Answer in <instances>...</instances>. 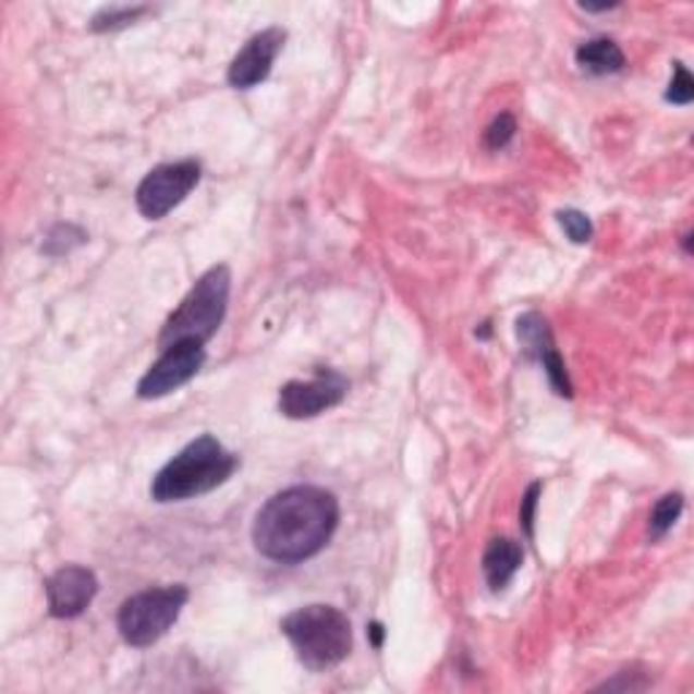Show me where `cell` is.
I'll return each instance as SVG.
<instances>
[{
  "mask_svg": "<svg viewBox=\"0 0 694 694\" xmlns=\"http://www.w3.org/2000/svg\"><path fill=\"white\" fill-rule=\"evenodd\" d=\"M665 98H668L670 104H679V107H686V104H692L694 80H692L690 71H686V65L673 63V82H670V87H668V93H665Z\"/></svg>",
  "mask_w": 694,
  "mask_h": 694,
  "instance_id": "19",
  "label": "cell"
},
{
  "mask_svg": "<svg viewBox=\"0 0 694 694\" xmlns=\"http://www.w3.org/2000/svg\"><path fill=\"white\" fill-rule=\"evenodd\" d=\"M231 296V271L229 266H212L204 271L191 288L180 307L171 313L160 329L158 345L169 348L176 342H202L207 345L215 334H218L220 324L226 318Z\"/></svg>",
  "mask_w": 694,
  "mask_h": 694,
  "instance_id": "4",
  "label": "cell"
},
{
  "mask_svg": "<svg viewBox=\"0 0 694 694\" xmlns=\"http://www.w3.org/2000/svg\"><path fill=\"white\" fill-rule=\"evenodd\" d=\"M202 182V163L198 160H180L163 163L149 171L136 187V207L147 220H160L180 207L193 187Z\"/></svg>",
  "mask_w": 694,
  "mask_h": 694,
  "instance_id": "6",
  "label": "cell"
},
{
  "mask_svg": "<svg viewBox=\"0 0 694 694\" xmlns=\"http://www.w3.org/2000/svg\"><path fill=\"white\" fill-rule=\"evenodd\" d=\"M282 635L291 641L299 662L313 673L337 668L353 652V626L334 605H307L280 621Z\"/></svg>",
  "mask_w": 694,
  "mask_h": 694,
  "instance_id": "3",
  "label": "cell"
},
{
  "mask_svg": "<svg viewBox=\"0 0 694 694\" xmlns=\"http://www.w3.org/2000/svg\"><path fill=\"white\" fill-rule=\"evenodd\" d=\"M340 524V502L318 486H291L258 510L253 543L260 557L299 564L318 557Z\"/></svg>",
  "mask_w": 694,
  "mask_h": 694,
  "instance_id": "1",
  "label": "cell"
},
{
  "mask_svg": "<svg viewBox=\"0 0 694 694\" xmlns=\"http://www.w3.org/2000/svg\"><path fill=\"white\" fill-rule=\"evenodd\" d=\"M369 637H372V646L380 648L382 641H386V626H382L380 621H372V624H369Z\"/></svg>",
  "mask_w": 694,
  "mask_h": 694,
  "instance_id": "22",
  "label": "cell"
},
{
  "mask_svg": "<svg viewBox=\"0 0 694 694\" xmlns=\"http://www.w3.org/2000/svg\"><path fill=\"white\" fill-rule=\"evenodd\" d=\"M187 599H191V592L182 583L144 588V592L127 597L117 613V630H120L122 641L133 648L155 646L176 624Z\"/></svg>",
  "mask_w": 694,
  "mask_h": 694,
  "instance_id": "5",
  "label": "cell"
},
{
  "mask_svg": "<svg viewBox=\"0 0 694 694\" xmlns=\"http://www.w3.org/2000/svg\"><path fill=\"white\" fill-rule=\"evenodd\" d=\"M521 562H524V548L519 543L510 537H494L483 553V575H486L491 592L508 588V583L521 570Z\"/></svg>",
  "mask_w": 694,
  "mask_h": 694,
  "instance_id": "11",
  "label": "cell"
},
{
  "mask_svg": "<svg viewBox=\"0 0 694 694\" xmlns=\"http://www.w3.org/2000/svg\"><path fill=\"white\" fill-rule=\"evenodd\" d=\"M543 369H546L548 380H551L553 391L559 393V397H573V382H570V375H568V366H564L562 355H559V350H548L546 355L540 358Z\"/></svg>",
  "mask_w": 694,
  "mask_h": 694,
  "instance_id": "17",
  "label": "cell"
},
{
  "mask_svg": "<svg viewBox=\"0 0 694 694\" xmlns=\"http://www.w3.org/2000/svg\"><path fill=\"white\" fill-rule=\"evenodd\" d=\"M559 218V226H562L564 233L570 236V242L575 244H586L588 239H592V220L586 218V215L579 212V209H564V212L557 215Z\"/></svg>",
  "mask_w": 694,
  "mask_h": 694,
  "instance_id": "20",
  "label": "cell"
},
{
  "mask_svg": "<svg viewBox=\"0 0 694 694\" xmlns=\"http://www.w3.org/2000/svg\"><path fill=\"white\" fill-rule=\"evenodd\" d=\"M87 233L80 229V226H71V223H60L54 226L52 231H49L47 242H44V253L47 255H69L71 249L80 247V244H85Z\"/></svg>",
  "mask_w": 694,
  "mask_h": 694,
  "instance_id": "16",
  "label": "cell"
},
{
  "mask_svg": "<svg viewBox=\"0 0 694 694\" xmlns=\"http://www.w3.org/2000/svg\"><path fill=\"white\" fill-rule=\"evenodd\" d=\"M144 5H133V9H127V5H112V9H101L96 16H93L90 27L96 33H107V31H120V27L125 25H133V22L138 20V16L144 14Z\"/></svg>",
  "mask_w": 694,
  "mask_h": 694,
  "instance_id": "15",
  "label": "cell"
},
{
  "mask_svg": "<svg viewBox=\"0 0 694 694\" xmlns=\"http://www.w3.org/2000/svg\"><path fill=\"white\" fill-rule=\"evenodd\" d=\"M47 605L54 619H76L93 605L98 594V579L93 570L69 564L47 581Z\"/></svg>",
  "mask_w": 694,
  "mask_h": 694,
  "instance_id": "10",
  "label": "cell"
},
{
  "mask_svg": "<svg viewBox=\"0 0 694 694\" xmlns=\"http://www.w3.org/2000/svg\"><path fill=\"white\" fill-rule=\"evenodd\" d=\"M204 361H207V350L202 342H176V345L163 348L160 358L138 380V399L169 397L202 372Z\"/></svg>",
  "mask_w": 694,
  "mask_h": 694,
  "instance_id": "7",
  "label": "cell"
},
{
  "mask_svg": "<svg viewBox=\"0 0 694 694\" xmlns=\"http://www.w3.org/2000/svg\"><path fill=\"white\" fill-rule=\"evenodd\" d=\"M543 491V483L535 480L526 488L524 499H521V526H524L526 537H535V510H537V497Z\"/></svg>",
  "mask_w": 694,
  "mask_h": 694,
  "instance_id": "21",
  "label": "cell"
},
{
  "mask_svg": "<svg viewBox=\"0 0 694 694\" xmlns=\"http://www.w3.org/2000/svg\"><path fill=\"white\" fill-rule=\"evenodd\" d=\"M515 131H519V125H515V117L504 112V114L494 117L491 125L486 127V133H483V144L497 153V149H504L510 142H513Z\"/></svg>",
  "mask_w": 694,
  "mask_h": 694,
  "instance_id": "18",
  "label": "cell"
},
{
  "mask_svg": "<svg viewBox=\"0 0 694 694\" xmlns=\"http://www.w3.org/2000/svg\"><path fill=\"white\" fill-rule=\"evenodd\" d=\"M239 456L226 451L218 437L204 435L193 440L191 446L182 448L158 475L153 477L155 502H185V499L202 497V494L215 491L236 472Z\"/></svg>",
  "mask_w": 694,
  "mask_h": 694,
  "instance_id": "2",
  "label": "cell"
},
{
  "mask_svg": "<svg viewBox=\"0 0 694 694\" xmlns=\"http://www.w3.org/2000/svg\"><path fill=\"white\" fill-rule=\"evenodd\" d=\"M288 33L282 27H266V31L255 33L242 52L231 60L229 65V85L236 90H249V87L260 85L269 80L271 65H275L277 54L285 47Z\"/></svg>",
  "mask_w": 694,
  "mask_h": 694,
  "instance_id": "9",
  "label": "cell"
},
{
  "mask_svg": "<svg viewBox=\"0 0 694 694\" xmlns=\"http://www.w3.org/2000/svg\"><path fill=\"white\" fill-rule=\"evenodd\" d=\"M575 63L581 65L586 74L594 76H608L619 74L624 69V52H621L619 44L613 38H592V41H583L575 52Z\"/></svg>",
  "mask_w": 694,
  "mask_h": 694,
  "instance_id": "12",
  "label": "cell"
},
{
  "mask_svg": "<svg viewBox=\"0 0 694 694\" xmlns=\"http://www.w3.org/2000/svg\"><path fill=\"white\" fill-rule=\"evenodd\" d=\"M515 334H519L521 348L529 358L540 361L548 350H553L551 329H548V320L540 313L521 315L519 324H515Z\"/></svg>",
  "mask_w": 694,
  "mask_h": 694,
  "instance_id": "13",
  "label": "cell"
},
{
  "mask_svg": "<svg viewBox=\"0 0 694 694\" xmlns=\"http://www.w3.org/2000/svg\"><path fill=\"white\" fill-rule=\"evenodd\" d=\"M348 397V380L334 369H320L313 380H291L280 388V413L304 421L337 407Z\"/></svg>",
  "mask_w": 694,
  "mask_h": 694,
  "instance_id": "8",
  "label": "cell"
},
{
  "mask_svg": "<svg viewBox=\"0 0 694 694\" xmlns=\"http://www.w3.org/2000/svg\"><path fill=\"white\" fill-rule=\"evenodd\" d=\"M684 247H686V253H692V233H686L684 236Z\"/></svg>",
  "mask_w": 694,
  "mask_h": 694,
  "instance_id": "23",
  "label": "cell"
},
{
  "mask_svg": "<svg viewBox=\"0 0 694 694\" xmlns=\"http://www.w3.org/2000/svg\"><path fill=\"white\" fill-rule=\"evenodd\" d=\"M681 510H684V494H665V497L654 504L652 515H648V537H652V540H662V537L673 529L675 521L681 519Z\"/></svg>",
  "mask_w": 694,
  "mask_h": 694,
  "instance_id": "14",
  "label": "cell"
}]
</instances>
